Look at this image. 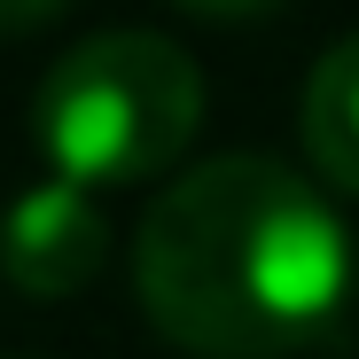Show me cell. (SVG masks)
I'll return each instance as SVG.
<instances>
[{
    "label": "cell",
    "instance_id": "6da1fadb",
    "mask_svg": "<svg viewBox=\"0 0 359 359\" xmlns=\"http://www.w3.org/2000/svg\"><path fill=\"white\" fill-rule=\"evenodd\" d=\"M141 313L203 359H273L336 328L351 234L281 156L226 149L180 172L133 234Z\"/></svg>",
    "mask_w": 359,
    "mask_h": 359
},
{
    "label": "cell",
    "instance_id": "7a4b0ae2",
    "mask_svg": "<svg viewBox=\"0 0 359 359\" xmlns=\"http://www.w3.org/2000/svg\"><path fill=\"white\" fill-rule=\"evenodd\" d=\"M203 126V71L164 32H94L47 63L32 141L71 188H133L180 164Z\"/></svg>",
    "mask_w": 359,
    "mask_h": 359
},
{
    "label": "cell",
    "instance_id": "3957f363",
    "mask_svg": "<svg viewBox=\"0 0 359 359\" xmlns=\"http://www.w3.org/2000/svg\"><path fill=\"white\" fill-rule=\"evenodd\" d=\"M102 258H109V219H102L94 188L39 180L0 219V266L24 297H71L102 273Z\"/></svg>",
    "mask_w": 359,
    "mask_h": 359
},
{
    "label": "cell",
    "instance_id": "277c9868",
    "mask_svg": "<svg viewBox=\"0 0 359 359\" xmlns=\"http://www.w3.org/2000/svg\"><path fill=\"white\" fill-rule=\"evenodd\" d=\"M297 133H305V156L336 188L359 196V32H344L313 63L305 102H297Z\"/></svg>",
    "mask_w": 359,
    "mask_h": 359
},
{
    "label": "cell",
    "instance_id": "5b68a950",
    "mask_svg": "<svg viewBox=\"0 0 359 359\" xmlns=\"http://www.w3.org/2000/svg\"><path fill=\"white\" fill-rule=\"evenodd\" d=\"M71 0H0V39H16V32H32V24H47V16H63Z\"/></svg>",
    "mask_w": 359,
    "mask_h": 359
},
{
    "label": "cell",
    "instance_id": "8992f818",
    "mask_svg": "<svg viewBox=\"0 0 359 359\" xmlns=\"http://www.w3.org/2000/svg\"><path fill=\"white\" fill-rule=\"evenodd\" d=\"M180 8H203V16H258V8H281V0H180Z\"/></svg>",
    "mask_w": 359,
    "mask_h": 359
}]
</instances>
